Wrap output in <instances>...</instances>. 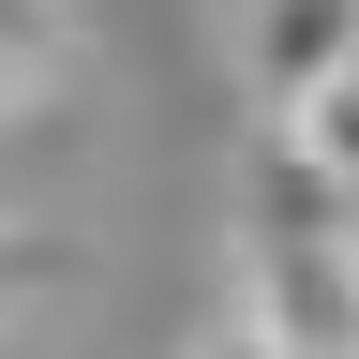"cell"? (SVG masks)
I'll return each mask as SVG.
<instances>
[{"label":"cell","instance_id":"1","mask_svg":"<svg viewBox=\"0 0 359 359\" xmlns=\"http://www.w3.org/2000/svg\"><path fill=\"white\" fill-rule=\"evenodd\" d=\"M240 330L269 359H359V210L285 120L240 150Z\"/></svg>","mask_w":359,"mask_h":359},{"label":"cell","instance_id":"2","mask_svg":"<svg viewBox=\"0 0 359 359\" xmlns=\"http://www.w3.org/2000/svg\"><path fill=\"white\" fill-rule=\"evenodd\" d=\"M344 60H359V0H240V90L269 120H299Z\"/></svg>","mask_w":359,"mask_h":359},{"label":"cell","instance_id":"3","mask_svg":"<svg viewBox=\"0 0 359 359\" xmlns=\"http://www.w3.org/2000/svg\"><path fill=\"white\" fill-rule=\"evenodd\" d=\"M285 135H299V150H314V165H330V180H344V210H359V60H344L330 90H314V105H299Z\"/></svg>","mask_w":359,"mask_h":359},{"label":"cell","instance_id":"4","mask_svg":"<svg viewBox=\"0 0 359 359\" xmlns=\"http://www.w3.org/2000/svg\"><path fill=\"white\" fill-rule=\"evenodd\" d=\"M45 60H60V0H0V105H15Z\"/></svg>","mask_w":359,"mask_h":359},{"label":"cell","instance_id":"5","mask_svg":"<svg viewBox=\"0 0 359 359\" xmlns=\"http://www.w3.org/2000/svg\"><path fill=\"white\" fill-rule=\"evenodd\" d=\"M60 240H45V224H0V314H15V299H45V285H60Z\"/></svg>","mask_w":359,"mask_h":359},{"label":"cell","instance_id":"6","mask_svg":"<svg viewBox=\"0 0 359 359\" xmlns=\"http://www.w3.org/2000/svg\"><path fill=\"white\" fill-rule=\"evenodd\" d=\"M195 359H269V344H255V330H240V314H224V330H210V344H195Z\"/></svg>","mask_w":359,"mask_h":359}]
</instances>
